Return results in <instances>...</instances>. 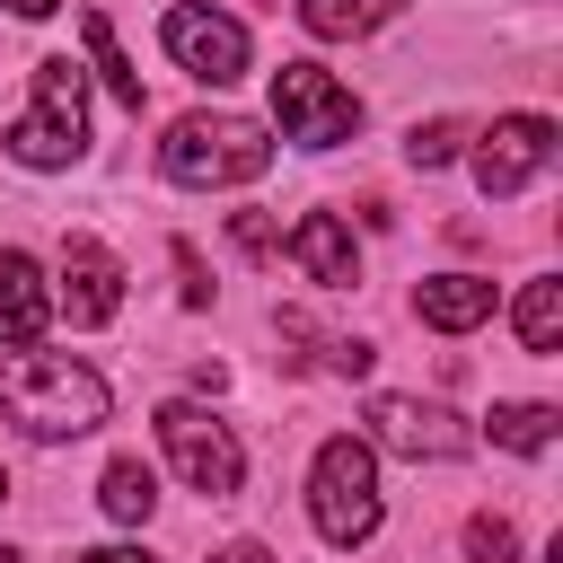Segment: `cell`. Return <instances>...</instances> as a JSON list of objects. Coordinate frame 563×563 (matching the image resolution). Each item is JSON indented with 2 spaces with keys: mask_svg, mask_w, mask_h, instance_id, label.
Wrapping results in <instances>:
<instances>
[{
  "mask_svg": "<svg viewBox=\"0 0 563 563\" xmlns=\"http://www.w3.org/2000/svg\"><path fill=\"white\" fill-rule=\"evenodd\" d=\"M106 378L88 369V361H70V352H9L0 361V413L26 431V440H79V431H97L106 422Z\"/></svg>",
  "mask_w": 563,
  "mask_h": 563,
  "instance_id": "1",
  "label": "cell"
},
{
  "mask_svg": "<svg viewBox=\"0 0 563 563\" xmlns=\"http://www.w3.org/2000/svg\"><path fill=\"white\" fill-rule=\"evenodd\" d=\"M308 519L325 545H369L378 519H387V493H378V449L334 431L317 457H308Z\"/></svg>",
  "mask_w": 563,
  "mask_h": 563,
  "instance_id": "2",
  "label": "cell"
},
{
  "mask_svg": "<svg viewBox=\"0 0 563 563\" xmlns=\"http://www.w3.org/2000/svg\"><path fill=\"white\" fill-rule=\"evenodd\" d=\"M0 150L18 167H70L88 150V70L70 53H44L35 62V106L0 132Z\"/></svg>",
  "mask_w": 563,
  "mask_h": 563,
  "instance_id": "3",
  "label": "cell"
},
{
  "mask_svg": "<svg viewBox=\"0 0 563 563\" xmlns=\"http://www.w3.org/2000/svg\"><path fill=\"white\" fill-rule=\"evenodd\" d=\"M158 167L176 185H255L273 167V132L246 114H176L158 141Z\"/></svg>",
  "mask_w": 563,
  "mask_h": 563,
  "instance_id": "4",
  "label": "cell"
},
{
  "mask_svg": "<svg viewBox=\"0 0 563 563\" xmlns=\"http://www.w3.org/2000/svg\"><path fill=\"white\" fill-rule=\"evenodd\" d=\"M158 449H167V466L185 475V493H202V501H229V493L246 484V449H238V431H229L211 405H194V396L158 405Z\"/></svg>",
  "mask_w": 563,
  "mask_h": 563,
  "instance_id": "5",
  "label": "cell"
},
{
  "mask_svg": "<svg viewBox=\"0 0 563 563\" xmlns=\"http://www.w3.org/2000/svg\"><path fill=\"white\" fill-rule=\"evenodd\" d=\"M273 123H282V141H299V150H334V141L361 132V97H352L334 70H317V62H282V70H273Z\"/></svg>",
  "mask_w": 563,
  "mask_h": 563,
  "instance_id": "6",
  "label": "cell"
},
{
  "mask_svg": "<svg viewBox=\"0 0 563 563\" xmlns=\"http://www.w3.org/2000/svg\"><path fill=\"white\" fill-rule=\"evenodd\" d=\"M158 44H167V62H176L185 79H202V88L246 79V26L220 18V9H202V0H176V9L158 18Z\"/></svg>",
  "mask_w": 563,
  "mask_h": 563,
  "instance_id": "7",
  "label": "cell"
},
{
  "mask_svg": "<svg viewBox=\"0 0 563 563\" xmlns=\"http://www.w3.org/2000/svg\"><path fill=\"white\" fill-rule=\"evenodd\" d=\"M545 167H554V123H545V114H501V123L475 141V194H484V202L528 194Z\"/></svg>",
  "mask_w": 563,
  "mask_h": 563,
  "instance_id": "8",
  "label": "cell"
},
{
  "mask_svg": "<svg viewBox=\"0 0 563 563\" xmlns=\"http://www.w3.org/2000/svg\"><path fill=\"white\" fill-rule=\"evenodd\" d=\"M369 440L378 449H396V457H466L475 449V422H457L449 405H422V396H369Z\"/></svg>",
  "mask_w": 563,
  "mask_h": 563,
  "instance_id": "9",
  "label": "cell"
},
{
  "mask_svg": "<svg viewBox=\"0 0 563 563\" xmlns=\"http://www.w3.org/2000/svg\"><path fill=\"white\" fill-rule=\"evenodd\" d=\"M53 308H62L70 325H106V317L123 308V264H114L97 238H70V246H62V290H53Z\"/></svg>",
  "mask_w": 563,
  "mask_h": 563,
  "instance_id": "10",
  "label": "cell"
},
{
  "mask_svg": "<svg viewBox=\"0 0 563 563\" xmlns=\"http://www.w3.org/2000/svg\"><path fill=\"white\" fill-rule=\"evenodd\" d=\"M290 255H299V273H308L317 290H352V282H361V246H352V229H343L334 211H308V220L290 229Z\"/></svg>",
  "mask_w": 563,
  "mask_h": 563,
  "instance_id": "11",
  "label": "cell"
},
{
  "mask_svg": "<svg viewBox=\"0 0 563 563\" xmlns=\"http://www.w3.org/2000/svg\"><path fill=\"white\" fill-rule=\"evenodd\" d=\"M44 317H53V290H44V273H35V255H0V352H26L35 334H44Z\"/></svg>",
  "mask_w": 563,
  "mask_h": 563,
  "instance_id": "12",
  "label": "cell"
},
{
  "mask_svg": "<svg viewBox=\"0 0 563 563\" xmlns=\"http://www.w3.org/2000/svg\"><path fill=\"white\" fill-rule=\"evenodd\" d=\"M413 317H422L431 334H475V325L493 317V282H484V273H431V282L413 290Z\"/></svg>",
  "mask_w": 563,
  "mask_h": 563,
  "instance_id": "13",
  "label": "cell"
},
{
  "mask_svg": "<svg viewBox=\"0 0 563 563\" xmlns=\"http://www.w3.org/2000/svg\"><path fill=\"white\" fill-rule=\"evenodd\" d=\"M396 9H405V0H299V26H308L317 44H343V35H378Z\"/></svg>",
  "mask_w": 563,
  "mask_h": 563,
  "instance_id": "14",
  "label": "cell"
},
{
  "mask_svg": "<svg viewBox=\"0 0 563 563\" xmlns=\"http://www.w3.org/2000/svg\"><path fill=\"white\" fill-rule=\"evenodd\" d=\"M97 501H106V519L141 528V519L158 510V475H150L141 457H106V475H97Z\"/></svg>",
  "mask_w": 563,
  "mask_h": 563,
  "instance_id": "15",
  "label": "cell"
},
{
  "mask_svg": "<svg viewBox=\"0 0 563 563\" xmlns=\"http://www.w3.org/2000/svg\"><path fill=\"white\" fill-rule=\"evenodd\" d=\"M79 35H88V62H97V79L114 88V106H132V114H141V97H150V88H141V70L123 62V44H114V18H106V9H88V18H79Z\"/></svg>",
  "mask_w": 563,
  "mask_h": 563,
  "instance_id": "16",
  "label": "cell"
},
{
  "mask_svg": "<svg viewBox=\"0 0 563 563\" xmlns=\"http://www.w3.org/2000/svg\"><path fill=\"white\" fill-rule=\"evenodd\" d=\"M519 343L528 352H563V282H528L519 290Z\"/></svg>",
  "mask_w": 563,
  "mask_h": 563,
  "instance_id": "17",
  "label": "cell"
},
{
  "mask_svg": "<svg viewBox=\"0 0 563 563\" xmlns=\"http://www.w3.org/2000/svg\"><path fill=\"white\" fill-rule=\"evenodd\" d=\"M554 431H563V413H554V405H493V449H519V457H537Z\"/></svg>",
  "mask_w": 563,
  "mask_h": 563,
  "instance_id": "18",
  "label": "cell"
},
{
  "mask_svg": "<svg viewBox=\"0 0 563 563\" xmlns=\"http://www.w3.org/2000/svg\"><path fill=\"white\" fill-rule=\"evenodd\" d=\"M457 141H466V123H449V114H440V123H413V132H405V158H413V167H449V158H457Z\"/></svg>",
  "mask_w": 563,
  "mask_h": 563,
  "instance_id": "19",
  "label": "cell"
},
{
  "mask_svg": "<svg viewBox=\"0 0 563 563\" xmlns=\"http://www.w3.org/2000/svg\"><path fill=\"white\" fill-rule=\"evenodd\" d=\"M466 554H475V563H519V528L493 519V510H475V519H466Z\"/></svg>",
  "mask_w": 563,
  "mask_h": 563,
  "instance_id": "20",
  "label": "cell"
},
{
  "mask_svg": "<svg viewBox=\"0 0 563 563\" xmlns=\"http://www.w3.org/2000/svg\"><path fill=\"white\" fill-rule=\"evenodd\" d=\"M369 361H378V352H369L361 334H343V343H325V369H343V378H369Z\"/></svg>",
  "mask_w": 563,
  "mask_h": 563,
  "instance_id": "21",
  "label": "cell"
},
{
  "mask_svg": "<svg viewBox=\"0 0 563 563\" xmlns=\"http://www.w3.org/2000/svg\"><path fill=\"white\" fill-rule=\"evenodd\" d=\"M176 273H185V308H211V282H202V255L176 238Z\"/></svg>",
  "mask_w": 563,
  "mask_h": 563,
  "instance_id": "22",
  "label": "cell"
},
{
  "mask_svg": "<svg viewBox=\"0 0 563 563\" xmlns=\"http://www.w3.org/2000/svg\"><path fill=\"white\" fill-rule=\"evenodd\" d=\"M229 238H238L246 255H264V246H273V220H264V211H238V220H229Z\"/></svg>",
  "mask_w": 563,
  "mask_h": 563,
  "instance_id": "23",
  "label": "cell"
},
{
  "mask_svg": "<svg viewBox=\"0 0 563 563\" xmlns=\"http://www.w3.org/2000/svg\"><path fill=\"white\" fill-rule=\"evenodd\" d=\"M79 563H158V554H150V545H88Z\"/></svg>",
  "mask_w": 563,
  "mask_h": 563,
  "instance_id": "24",
  "label": "cell"
},
{
  "mask_svg": "<svg viewBox=\"0 0 563 563\" xmlns=\"http://www.w3.org/2000/svg\"><path fill=\"white\" fill-rule=\"evenodd\" d=\"M211 563H282V554H273V545H255V537H238V545H220Z\"/></svg>",
  "mask_w": 563,
  "mask_h": 563,
  "instance_id": "25",
  "label": "cell"
},
{
  "mask_svg": "<svg viewBox=\"0 0 563 563\" xmlns=\"http://www.w3.org/2000/svg\"><path fill=\"white\" fill-rule=\"evenodd\" d=\"M0 9H18V18H53L62 0H0Z\"/></svg>",
  "mask_w": 563,
  "mask_h": 563,
  "instance_id": "26",
  "label": "cell"
},
{
  "mask_svg": "<svg viewBox=\"0 0 563 563\" xmlns=\"http://www.w3.org/2000/svg\"><path fill=\"white\" fill-rule=\"evenodd\" d=\"M0 501H9V475H0Z\"/></svg>",
  "mask_w": 563,
  "mask_h": 563,
  "instance_id": "27",
  "label": "cell"
}]
</instances>
